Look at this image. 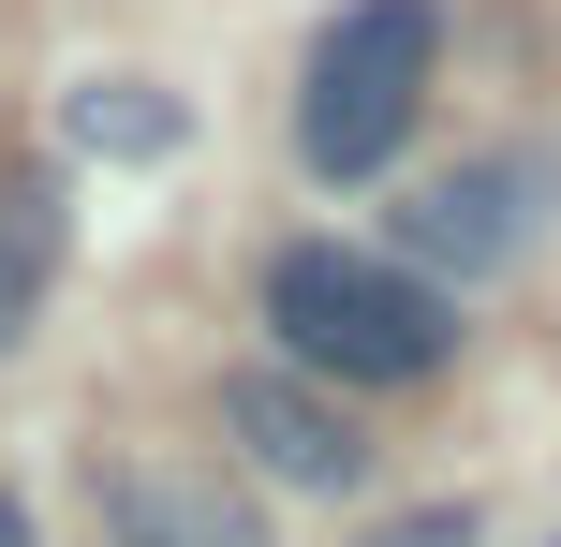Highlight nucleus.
I'll list each match as a JSON object with an SVG mask.
<instances>
[{
  "mask_svg": "<svg viewBox=\"0 0 561 547\" xmlns=\"http://www.w3.org/2000/svg\"><path fill=\"white\" fill-rule=\"evenodd\" d=\"M517 193H533V163H458V178H428V193L399 207V252H414V266H458V282H488V266L517 252Z\"/></svg>",
  "mask_w": 561,
  "mask_h": 547,
  "instance_id": "obj_4",
  "label": "nucleus"
},
{
  "mask_svg": "<svg viewBox=\"0 0 561 547\" xmlns=\"http://www.w3.org/2000/svg\"><path fill=\"white\" fill-rule=\"evenodd\" d=\"M428 0H355V15L310 45V104H296V148L310 178H385L399 134H414V89H428Z\"/></svg>",
  "mask_w": 561,
  "mask_h": 547,
  "instance_id": "obj_2",
  "label": "nucleus"
},
{
  "mask_svg": "<svg viewBox=\"0 0 561 547\" xmlns=\"http://www.w3.org/2000/svg\"><path fill=\"white\" fill-rule=\"evenodd\" d=\"M266 326H280V355H310V371H340V385H428L458 355L444 282H399V266L325 252V237L266 266Z\"/></svg>",
  "mask_w": 561,
  "mask_h": 547,
  "instance_id": "obj_1",
  "label": "nucleus"
},
{
  "mask_svg": "<svg viewBox=\"0 0 561 547\" xmlns=\"http://www.w3.org/2000/svg\"><path fill=\"white\" fill-rule=\"evenodd\" d=\"M222 430H237V459H252L266 489H325V503H340V489L369 474V444L340 430V400H310L296 371H237V385H222Z\"/></svg>",
  "mask_w": 561,
  "mask_h": 547,
  "instance_id": "obj_3",
  "label": "nucleus"
},
{
  "mask_svg": "<svg viewBox=\"0 0 561 547\" xmlns=\"http://www.w3.org/2000/svg\"><path fill=\"white\" fill-rule=\"evenodd\" d=\"M369 547H473V503H428V518H385Z\"/></svg>",
  "mask_w": 561,
  "mask_h": 547,
  "instance_id": "obj_8",
  "label": "nucleus"
},
{
  "mask_svg": "<svg viewBox=\"0 0 561 547\" xmlns=\"http://www.w3.org/2000/svg\"><path fill=\"white\" fill-rule=\"evenodd\" d=\"M45 282H59V193L45 178H0V341H30Z\"/></svg>",
  "mask_w": 561,
  "mask_h": 547,
  "instance_id": "obj_7",
  "label": "nucleus"
},
{
  "mask_svg": "<svg viewBox=\"0 0 561 547\" xmlns=\"http://www.w3.org/2000/svg\"><path fill=\"white\" fill-rule=\"evenodd\" d=\"M178 134H193V104L148 89V75H89L75 89V148H104V163H163Z\"/></svg>",
  "mask_w": 561,
  "mask_h": 547,
  "instance_id": "obj_6",
  "label": "nucleus"
},
{
  "mask_svg": "<svg viewBox=\"0 0 561 547\" xmlns=\"http://www.w3.org/2000/svg\"><path fill=\"white\" fill-rule=\"evenodd\" d=\"M0 547H30V503H15V489H0Z\"/></svg>",
  "mask_w": 561,
  "mask_h": 547,
  "instance_id": "obj_9",
  "label": "nucleus"
},
{
  "mask_svg": "<svg viewBox=\"0 0 561 547\" xmlns=\"http://www.w3.org/2000/svg\"><path fill=\"white\" fill-rule=\"evenodd\" d=\"M104 518H118V547H266V518L222 489V474H178V459L104 474Z\"/></svg>",
  "mask_w": 561,
  "mask_h": 547,
  "instance_id": "obj_5",
  "label": "nucleus"
}]
</instances>
